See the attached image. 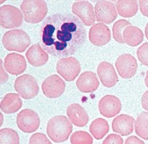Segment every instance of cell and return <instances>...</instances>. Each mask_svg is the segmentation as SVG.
Segmentation results:
<instances>
[{
	"label": "cell",
	"instance_id": "1",
	"mask_svg": "<svg viewBox=\"0 0 148 144\" xmlns=\"http://www.w3.org/2000/svg\"><path fill=\"white\" fill-rule=\"evenodd\" d=\"M39 38L46 53L56 58H67L82 47L87 38V30L77 16L55 13L44 20Z\"/></svg>",
	"mask_w": 148,
	"mask_h": 144
},
{
	"label": "cell",
	"instance_id": "2",
	"mask_svg": "<svg viewBox=\"0 0 148 144\" xmlns=\"http://www.w3.org/2000/svg\"><path fill=\"white\" fill-rule=\"evenodd\" d=\"M73 126L69 119L64 115L52 117L47 126V133L54 142H64L72 132Z\"/></svg>",
	"mask_w": 148,
	"mask_h": 144
},
{
	"label": "cell",
	"instance_id": "3",
	"mask_svg": "<svg viewBox=\"0 0 148 144\" xmlns=\"http://www.w3.org/2000/svg\"><path fill=\"white\" fill-rule=\"evenodd\" d=\"M2 44L9 51L23 53L30 45V38L23 29H14L7 31L2 38Z\"/></svg>",
	"mask_w": 148,
	"mask_h": 144
},
{
	"label": "cell",
	"instance_id": "4",
	"mask_svg": "<svg viewBox=\"0 0 148 144\" xmlns=\"http://www.w3.org/2000/svg\"><path fill=\"white\" fill-rule=\"evenodd\" d=\"M21 9L25 21L30 24H38L43 21L48 12L46 2L41 0H24Z\"/></svg>",
	"mask_w": 148,
	"mask_h": 144
},
{
	"label": "cell",
	"instance_id": "5",
	"mask_svg": "<svg viewBox=\"0 0 148 144\" xmlns=\"http://www.w3.org/2000/svg\"><path fill=\"white\" fill-rule=\"evenodd\" d=\"M14 86L19 95L26 100L36 97L39 90L36 79L29 74H24L17 77L14 81Z\"/></svg>",
	"mask_w": 148,
	"mask_h": 144
},
{
	"label": "cell",
	"instance_id": "6",
	"mask_svg": "<svg viewBox=\"0 0 148 144\" xmlns=\"http://www.w3.org/2000/svg\"><path fill=\"white\" fill-rule=\"evenodd\" d=\"M23 21V14L17 7L6 5L0 8V24L2 28H18L22 25Z\"/></svg>",
	"mask_w": 148,
	"mask_h": 144
},
{
	"label": "cell",
	"instance_id": "7",
	"mask_svg": "<svg viewBox=\"0 0 148 144\" xmlns=\"http://www.w3.org/2000/svg\"><path fill=\"white\" fill-rule=\"evenodd\" d=\"M81 69L79 62L74 57L61 58L56 63V71L66 81L75 80Z\"/></svg>",
	"mask_w": 148,
	"mask_h": 144
},
{
	"label": "cell",
	"instance_id": "8",
	"mask_svg": "<svg viewBox=\"0 0 148 144\" xmlns=\"http://www.w3.org/2000/svg\"><path fill=\"white\" fill-rule=\"evenodd\" d=\"M16 124L20 130L25 133H32L40 125V119L35 111L25 109L20 112L16 117Z\"/></svg>",
	"mask_w": 148,
	"mask_h": 144
},
{
	"label": "cell",
	"instance_id": "9",
	"mask_svg": "<svg viewBox=\"0 0 148 144\" xmlns=\"http://www.w3.org/2000/svg\"><path fill=\"white\" fill-rule=\"evenodd\" d=\"M97 21L107 24H112L117 17L114 3L109 1H98L95 6Z\"/></svg>",
	"mask_w": 148,
	"mask_h": 144
},
{
	"label": "cell",
	"instance_id": "10",
	"mask_svg": "<svg viewBox=\"0 0 148 144\" xmlns=\"http://www.w3.org/2000/svg\"><path fill=\"white\" fill-rule=\"evenodd\" d=\"M115 67L123 79H130L134 76L137 71V60L131 54H123L117 58Z\"/></svg>",
	"mask_w": 148,
	"mask_h": 144
},
{
	"label": "cell",
	"instance_id": "11",
	"mask_svg": "<svg viewBox=\"0 0 148 144\" xmlns=\"http://www.w3.org/2000/svg\"><path fill=\"white\" fill-rule=\"evenodd\" d=\"M41 88L44 95L47 97L56 98L64 93L66 84L60 76L52 75L43 82Z\"/></svg>",
	"mask_w": 148,
	"mask_h": 144
},
{
	"label": "cell",
	"instance_id": "12",
	"mask_svg": "<svg viewBox=\"0 0 148 144\" xmlns=\"http://www.w3.org/2000/svg\"><path fill=\"white\" fill-rule=\"evenodd\" d=\"M110 28L104 24H95L88 32V38L91 43L97 47L104 46L111 39Z\"/></svg>",
	"mask_w": 148,
	"mask_h": 144
},
{
	"label": "cell",
	"instance_id": "13",
	"mask_svg": "<svg viewBox=\"0 0 148 144\" xmlns=\"http://www.w3.org/2000/svg\"><path fill=\"white\" fill-rule=\"evenodd\" d=\"M121 108V102L119 99L110 94L103 96L98 104L100 114L107 118L113 117L119 114Z\"/></svg>",
	"mask_w": 148,
	"mask_h": 144
},
{
	"label": "cell",
	"instance_id": "14",
	"mask_svg": "<svg viewBox=\"0 0 148 144\" xmlns=\"http://www.w3.org/2000/svg\"><path fill=\"white\" fill-rule=\"evenodd\" d=\"M72 13L81 20L84 25L90 26L95 24L96 17L93 6L87 1L75 2L72 5Z\"/></svg>",
	"mask_w": 148,
	"mask_h": 144
},
{
	"label": "cell",
	"instance_id": "15",
	"mask_svg": "<svg viewBox=\"0 0 148 144\" xmlns=\"http://www.w3.org/2000/svg\"><path fill=\"white\" fill-rule=\"evenodd\" d=\"M97 73L102 85L107 88L114 86L119 80L114 67L108 62L103 61L99 64Z\"/></svg>",
	"mask_w": 148,
	"mask_h": 144
},
{
	"label": "cell",
	"instance_id": "16",
	"mask_svg": "<svg viewBox=\"0 0 148 144\" xmlns=\"http://www.w3.org/2000/svg\"><path fill=\"white\" fill-rule=\"evenodd\" d=\"M26 61L24 57L16 53L8 54L4 60L5 70L11 75H18L26 69Z\"/></svg>",
	"mask_w": 148,
	"mask_h": 144
},
{
	"label": "cell",
	"instance_id": "17",
	"mask_svg": "<svg viewBox=\"0 0 148 144\" xmlns=\"http://www.w3.org/2000/svg\"><path fill=\"white\" fill-rule=\"evenodd\" d=\"M100 85L97 74L92 71H85L79 77L76 85L81 93H90L97 90Z\"/></svg>",
	"mask_w": 148,
	"mask_h": 144
},
{
	"label": "cell",
	"instance_id": "18",
	"mask_svg": "<svg viewBox=\"0 0 148 144\" xmlns=\"http://www.w3.org/2000/svg\"><path fill=\"white\" fill-rule=\"evenodd\" d=\"M135 120L132 117L122 114L116 117L112 122V130L115 133L121 136L130 135L134 130Z\"/></svg>",
	"mask_w": 148,
	"mask_h": 144
},
{
	"label": "cell",
	"instance_id": "19",
	"mask_svg": "<svg viewBox=\"0 0 148 144\" xmlns=\"http://www.w3.org/2000/svg\"><path fill=\"white\" fill-rule=\"evenodd\" d=\"M29 64L35 67H40L47 62L49 55L43 50L40 44L36 43L28 49L26 53Z\"/></svg>",
	"mask_w": 148,
	"mask_h": 144
},
{
	"label": "cell",
	"instance_id": "20",
	"mask_svg": "<svg viewBox=\"0 0 148 144\" xmlns=\"http://www.w3.org/2000/svg\"><path fill=\"white\" fill-rule=\"evenodd\" d=\"M67 115L71 122L79 127L85 126L88 122L87 111L78 104H72L68 106Z\"/></svg>",
	"mask_w": 148,
	"mask_h": 144
},
{
	"label": "cell",
	"instance_id": "21",
	"mask_svg": "<svg viewBox=\"0 0 148 144\" xmlns=\"http://www.w3.org/2000/svg\"><path fill=\"white\" fill-rule=\"evenodd\" d=\"M23 106L19 94L16 93H9L6 94L2 99L0 104V108L3 113L11 114L16 113Z\"/></svg>",
	"mask_w": 148,
	"mask_h": 144
},
{
	"label": "cell",
	"instance_id": "22",
	"mask_svg": "<svg viewBox=\"0 0 148 144\" xmlns=\"http://www.w3.org/2000/svg\"><path fill=\"white\" fill-rule=\"evenodd\" d=\"M123 38L125 43L131 47H136L144 40V34L138 27L131 25L125 28Z\"/></svg>",
	"mask_w": 148,
	"mask_h": 144
},
{
	"label": "cell",
	"instance_id": "23",
	"mask_svg": "<svg viewBox=\"0 0 148 144\" xmlns=\"http://www.w3.org/2000/svg\"><path fill=\"white\" fill-rule=\"evenodd\" d=\"M116 9L121 16L131 18L136 14L138 3L135 0H119L116 2Z\"/></svg>",
	"mask_w": 148,
	"mask_h": 144
},
{
	"label": "cell",
	"instance_id": "24",
	"mask_svg": "<svg viewBox=\"0 0 148 144\" xmlns=\"http://www.w3.org/2000/svg\"><path fill=\"white\" fill-rule=\"evenodd\" d=\"M89 130L94 138L97 140H101L109 132V124L104 119L98 118L91 123Z\"/></svg>",
	"mask_w": 148,
	"mask_h": 144
},
{
	"label": "cell",
	"instance_id": "25",
	"mask_svg": "<svg viewBox=\"0 0 148 144\" xmlns=\"http://www.w3.org/2000/svg\"><path fill=\"white\" fill-rule=\"evenodd\" d=\"M135 132L142 139L148 140V112L143 111L135 121Z\"/></svg>",
	"mask_w": 148,
	"mask_h": 144
},
{
	"label": "cell",
	"instance_id": "26",
	"mask_svg": "<svg viewBox=\"0 0 148 144\" xmlns=\"http://www.w3.org/2000/svg\"><path fill=\"white\" fill-rule=\"evenodd\" d=\"M129 26H131L130 22L125 19H120L113 24L112 28L113 38L115 41L121 44L125 43L123 38V32L127 27Z\"/></svg>",
	"mask_w": 148,
	"mask_h": 144
},
{
	"label": "cell",
	"instance_id": "27",
	"mask_svg": "<svg viewBox=\"0 0 148 144\" xmlns=\"http://www.w3.org/2000/svg\"><path fill=\"white\" fill-rule=\"evenodd\" d=\"M0 144H19L18 133L11 128H2L0 130Z\"/></svg>",
	"mask_w": 148,
	"mask_h": 144
},
{
	"label": "cell",
	"instance_id": "28",
	"mask_svg": "<svg viewBox=\"0 0 148 144\" xmlns=\"http://www.w3.org/2000/svg\"><path fill=\"white\" fill-rule=\"evenodd\" d=\"M71 144H92L93 138L90 134L85 131H77L70 138Z\"/></svg>",
	"mask_w": 148,
	"mask_h": 144
},
{
	"label": "cell",
	"instance_id": "29",
	"mask_svg": "<svg viewBox=\"0 0 148 144\" xmlns=\"http://www.w3.org/2000/svg\"><path fill=\"white\" fill-rule=\"evenodd\" d=\"M138 60L143 65L148 66V43H144L137 50Z\"/></svg>",
	"mask_w": 148,
	"mask_h": 144
},
{
	"label": "cell",
	"instance_id": "30",
	"mask_svg": "<svg viewBox=\"0 0 148 144\" xmlns=\"http://www.w3.org/2000/svg\"><path fill=\"white\" fill-rule=\"evenodd\" d=\"M29 144H52L45 134L42 133H36L31 136Z\"/></svg>",
	"mask_w": 148,
	"mask_h": 144
},
{
	"label": "cell",
	"instance_id": "31",
	"mask_svg": "<svg viewBox=\"0 0 148 144\" xmlns=\"http://www.w3.org/2000/svg\"><path fill=\"white\" fill-rule=\"evenodd\" d=\"M102 144H123V139L119 135L111 134L103 141Z\"/></svg>",
	"mask_w": 148,
	"mask_h": 144
},
{
	"label": "cell",
	"instance_id": "32",
	"mask_svg": "<svg viewBox=\"0 0 148 144\" xmlns=\"http://www.w3.org/2000/svg\"><path fill=\"white\" fill-rule=\"evenodd\" d=\"M140 10L143 15L148 17V0L139 1Z\"/></svg>",
	"mask_w": 148,
	"mask_h": 144
},
{
	"label": "cell",
	"instance_id": "33",
	"mask_svg": "<svg viewBox=\"0 0 148 144\" xmlns=\"http://www.w3.org/2000/svg\"><path fill=\"white\" fill-rule=\"evenodd\" d=\"M125 144H145V143L136 136H132L126 140Z\"/></svg>",
	"mask_w": 148,
	"mask_h": 144
},
{
	"label": "cell",
	"instance_id": "34",
	"mask_svg": "<svg viewBox=\"0 0 148 144\" xmlns=\"http://www.w3.org/2000/svg\"><path fill=\"white\" fill-rule=\"evenodd\" d=\"M142 106L145 110L148 111V91L145 92L142 97Z\"/></svg>",
	"mask_w": 148,
	"mask_h": 144
},
{
	"label": "cell",
	"instance_id": "35",
	"mask_svg": "<svg viewBox=\"0 0 148 144\" xmlns=\"http://www.w3.org/2000/svg\"><path fill=\"white\" fill-rule=\"evenodd\" d=\"M145 37H146L147 39H148V22L146 24V26H145Z\"/></svg>",
	"mask_w": 148,
	"mask_h": 144
},
{
	"label": "cell",
	"instance_id": "36",
	"mask_svg": "<svg viewBox=\"0 0 148 144\" xmlns=\"http://www.w3.org/2000/svg\"><path fill=\"white\" fill-rule=\"evenodd\" d=\"M145 84L146 85L147 87L148 88V70L146 72V75H145Z\"/></svg>",
	"mask_w": 148,
	"mask_h": 144
}]
</instances>
